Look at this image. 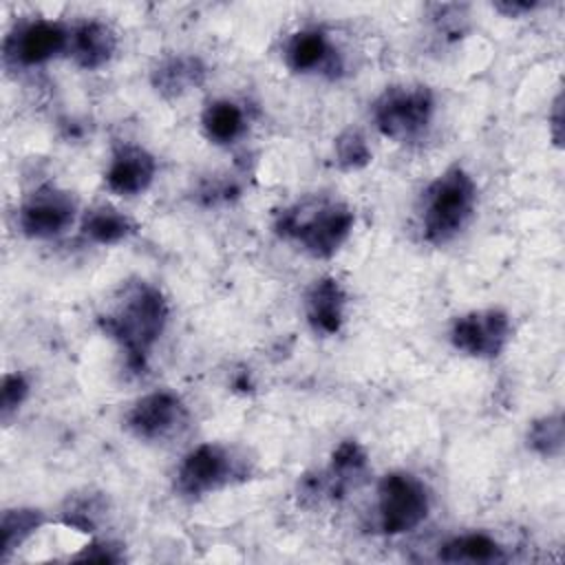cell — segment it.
<instances>
[{"label":"cell","mask_w":565,"mask_h":565,"mask_svg":"<svg viewBox=\"0 0 565 565\" xmlns=\"http://www.w3.org/2000/svg\"><path fill=\"white\" fill-rule=\"evenodd\" d=\"M29 397V382L22 373H4L2 377V388H0V415L4 422H9V417L13 413H18V408L24 404V399Z\"/></svg>","instance_id":"7402d4cb"},{"label":"cell","mask_w":565,"mask_h":565,"mask_svg":"<svg viewBox=\"0 0 565 565\" xmlns=\"http://www.w3.org/2000/svg\"><path fill=\"white\" fill-rule=\"evenodd\" d=\"M344 307H347V294L335 278L324 276L316 280L307 291V300H305L307 322L313 329V333L335 335L344 322Z\"/></svg>","instance_id":"7c38bea8"},{"label":"cell","mask_w":565,"mask_h":565,"mask_svg":"<svg viewBox=\"0 0 565 565\" xmlns=\"http://www.w3.org/2000/svg\"><path fill=\"white\" fill-rule=\"evenodd\" d=\"M335 150V163L338 168L347 170V172H355L362 170L371 163V148L364 139V135L358 128H347L335 137L333 143Z\"/></svg>","instance_id":"44dd1931"},{"label":"cell","mask_w":565,"mask_h":565,"mask_svg":"<svg viewBox=\"0 0 565 565\" xmlns=\"http://www.w3.org/2000/svg\"><path fill=\"white\" fill-rule=\"evenodd\" d=\"M203 79L205 66L194 55H172L152 71V86L163 97H181L201 86Z\"/></svg>","instance_id":"9a60e30c"},{"label":"cell","mask_w":565,"mask_h":565,"mask_svg":"<svg viewBox=\"0 0 565 565\" xmlns=\"http://www.w3.org/2000/svg\"><path fill=\"white\" fill-rule=\"evenodd\" d=\"M68 33L60 22L53 20H33L7 38V55L22 66H38L55 55L64 53L68 46Z\"/></svg>","instance_id":"30bf717a"},{"label":"cell","mask_w":565,"mask_h":565,"mask_svg":"<svg viewBox=\"0 0 565 565\" xmlns=\"http://www.w3.org/2000/svg\"><path fill=\"white\" fill-rule=\"evenodd\" d=\"M512 338L510 316L501 309H479L459 316L450 327V342L457 351L492 360L503 353Z\"/></svg>","instance_id":"52a82bcc"},{"label":"cell","mask_w":565,"mask_h":565,"mask_svg":"<svg viewBox=\"0 0 565 565\" xmlns=\"http://www.w3.org/2000/svg\"><path fill=\"white\" fill-rule=\"evenodd\" d=\"M82 232L97 245H117L135 232V223L113 205H97L84 214Z\"/></svg>","instance_id":"e0dca14e"},{"label":"cell","mask_w":565,"mask_h":565,"mask_svg":"<svg viewBox=\"0 0 565 565\" xmlns=\"http://www.w3.org/2000/svg\"><path fill=\"white\" fill-rule=\"evenodd\" d=\"M154 174L157 161L146 148L137 143H121L115 148L104 179L110 192L119 196H137L152 185Z\"/></svg>","instance_id":"8fae6325"},{"label":"cell","mask_w":565,"mask_h":565,"mask_svg":"<svg viewBox=\"0 0 565 565\" xmlns=\"http://www.w3.org/2000/svg\"><path fill=\"white\" fill-rule=\"evenodd\" d=\"M475 205H477L475 179L461 166L446 168L422 192V210H419L422 238L430 245H444L452 241L472 218Z\"/></svg>","instance_id":"3957f363"},{"label":"cell","mask_w":565,"mask_h":565,"mask_svg":"<svg viewBox=\"0 0 565 565\" xmlns=\"http://www.w3.org/2000/svg\"><path fill=\"white\" fill-rule=\"evenodd\" d=\"M188 422V408L172 391H152L139 397L128 415L126 428L143 441H166Z\"/></svg>","instance_id":"ba28073f"},{"label":"cell","mask_w":565,"mask_h":565,"mask_svg":"<svg viewBox=\"0 0 565 565\" xmlns=\"http://www.w3.org/2000/svg\"><path fill=\"white\" fill-rule=\"evenodd\" d=\"M117 49V35L113 29L99 20H88L77 24L68 33V55L79 68L95 71L108 64Z\"/></svg>","instance_id":"4fadbf2b"},{"label":"cell","mask_w":565,"mask_h":565,"mask_svg":"<svg viewBox=\"0 0 565 565\" xmlns=\"http://www.w3.org/2000/svg\"><path fill=\"white\" fill-rule=\"evenodd\" d=\"M552 139L556 146H561V128H563V104H561V95L554 102V113H552Z\"/></svg>","instance_id":"cb8c5ba5"},{"label":"cell","mask_w":565,"mask_h":565,"mask_svg":"<svg viewBox=\"0 0 565 565\" xmlns=\"http://www.w3.org/2000/svg\"><path fill=\"white\" fill-rule=\"evenodd\" d=\"M73 561H95V563H119L124 561V554L117 545L106 543V541H95L86 545Z\"/></svg>","instance_id":"603a6c76"},{"label":"cell","mask_w":565,"mask_h":565,"mask_svg":"<svg viewBox=\"0 0 565 565\" xmlns=\"http://www.w3.org/2000/svg\"><path fill=\"white\" fill-rule=\"evenodd\" d=\"M439 558L446 563H497L503 561V547L483 532H468L450 539Z\"/></svg>","instance_id":"ac0fdd59"},{"label":"cell","mask_w":565,"mask_h":565,"mask_svg":"<svg viewBox=\"0 0 565 565\" xmlns=\"http://www.w3.org/2000/svg\"><path fill=\"white\" fill-rule=\"evenodd\" d=\"M285 62L296 73H316L329 68L333 49L320 29H302L294 33L285 46Z\"/></svg>","instance_id":"5bb4252c"},{"label":"cell","mask_w":565,"mask_h":565,"mask_svg":"<svg viewBox=\"0 0 565 565\" xmlns=\"http://www.w3.org/2000/svg\"><path fill=\"white\" fill-rule=\"evenodd\" d=\"M245 477H247V470L227 446L205 441L192 448L183 457L177 470L174 488L181 497L196 499L230 486L234 479H245Z\"/></svg>","instance_id":"5b68a950"},{"label":"cell","mask_w":565,"mask_h":565,"mask_svg":"<svg viewBox=\"0 0 565 565\" xmlns=\"http://www.w3.org/2000/svg\"><path fill=\"white\" fill-rule=\"evenodd\" d=\"M75 201L57 185H40L20 205L18 225L29 238H53L75 221Z\"/></svg>","instance_id":"9c48e42d"},{"label":"cell","mask_w":565,"mask_h":565,"mask_svg":"<svg viewBox=\"0 0 565 565\" xmlns=\"http://www.w3.org/2000/svg\"><path fill=\"white\" fill-rule=\"evenodd\" d=\"M355 214L331 199H305L276 216L278 236L298 243L313 258H331L351 236Z\"/></svg>","instance_id":"7a4b0ae2"},{"label":"cell","mask_w":565,"mask_h":565,"mask_svg":"<svg viewBox=\"0 0 565 565\" xmlns=\"http://www.w3.org/2000/svg\"><path fill=\"white\" fill-rule=\"evenodd\" d=\"M44 514L33 508L4 510L0 521V561H7L26 539H31L44 525Z\"/></svg>","instance_id":"d6986e66"},{"label":"cell","mask_w":565,"mask_h":565,"mask_svg":"<svg viewBox=\"0 0 565 565\" xmlns=\"http://www.w3.org/2000/svg\"><path fill=\"white\" fill-rule=\"evenodd\" d=\"M435 115V95L424 84L388 86L373 102V121L382 137L406 143L419 139Z\"/></svg>","instance_id":"277c9868"},{"label":"cell","mask_w":565,"mask_h":565,"mask_svg":"<svg viewBox=\"0 0 565 565\" xmlns=\"http://www.w3.org/2000/svg\"><path fill=\"white\" fill-rule=\"evenodd\" d=\"M168 322V302L150 282L137 280L124 287L113 311L99 318L102 331L126 353L132 371L146 369V360Z\"/></svg>","instance_id":"6da1fadb"},{"label":"cell","mask_w":565,"mask_h":565,"mask_svg":"<svg viewBox=\"0 0 565 565\" xmlns=\"http://www.w3.org/2000/svg\"><path fill=\"white\" fill-rule=\"evenodd\" d=\"M245 113L230 99L210 102L201 115L203 135L216 146H230L245 132Z\"/></svg>","instance_id":"2e32d148"},{"label":"cell","mask_w":565,"mask_h":565,"mask_svg":"<svg viewBox=\"0 0 565 565\" xmlns=\"http://www.w3.org/2000/svg\"><path fill=\"white\" fill-rule=\"evenodd\" d=\"M430 510L426 486L408 472L384 475L377 486V521L388 536L413 532Z\"/></svg>","instance_id":"8992f818"},{"label":"cell","mask_w":565,"mask_h":565,"mask_svg":"<svg viewBox=\"0 0 565 565\" xmlns=\"http://www.w3.org/2000/svg\"><path fill=\"white\" fill-rule=\"evenodd\" d=\"M563 417L561 413L543 415L527 428V446L541 457H558L563 450Z\"/></svg>","instance_id":"ffe728a7"}]
</instances>
